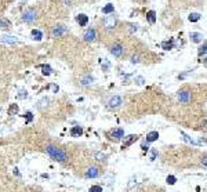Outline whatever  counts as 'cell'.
I'll return each mask as SVG.
<instances>
[{
    "instance_id": "1",
    "label": "cell",
    "mask_w": 207,
    "mask_h": 192,
    "mask_svg": "<svg viewBox=\"0 0 207 192\" xmlns=\"http://www.w3.org/2000/svg\"><path fill=\"white\" fill-rule=\"evenodd\" d=\"M44 151H46V153L51 159L55 160V162H60V163H62V162H65L68 159V153L57 145H47L44 148Z\"/></svg>"
},
{
    "instance_id": "2",
    "label": "cell",
    "mask_w": 207,
    "mask_h": 192,
    "mask_svg": "<svg viewBox=\"0 0 207 192\" xmlns=\"http://www.w3.org/2000/svg\"><path fill=\"white\" fill-rule=\"evenodd\" d=\"M177 98L181 104H189L192 100V93L189 90H179L177 94Z\"/></svg>"
},
{
    "instance_id": "3",
    "label": "cell",
    "mask_w": 207,
    "mask_h": 192,
    "mask_svg": "<svg viewBox=\"0 0 207 192\" xmlns=\"http://www.w3.org/2000/svg\"><path fill=\"white\" fill-rule=\"evenodd\" d=\"M35 19H36V11L33 10V8H28V10L24 11V14H22V21L24 22L32 24Z\"/></svg>"
},
{
    "instance_id": "4",
    "label": "cell",
    "mask_w": 207,
    "mask_h": 192,
    "mask_svg": "<svg viewBox=\"0 0 207 192\" xmlns=\"http://www.w3.org/2000/svg\"><path fill=\"white\" fill-rule=\"evenodd\" d=\"M102 24H104V28L106 29V31H111V29H113L116 26V18L113 15H106V17L104 18Z\"/></svg>"
},
{
    "instance_id": "5",
    "label": "cell",
    "mask_w": 207,
    "mask_h": 192,
    "mask_svg": "<svg viewBox=\"0 0 207 192\" xmlns=\"http://www.w3.org/2000/svg\"><path fill=\"white\" fill-rule=\"evenodd\" d=\"M123 104V98L120 96H113L108 100V108L111 109H115V108H119Z\"/></svg>"
},
{
    "instance_id": "6",
    "label": "cell",
    "mask_w": 207,
    "mask_h": 192,
    "mask_svg": "<svg viewBox=\"0 0 207 192\" xmlns=\"http://www.w3.org/2000/svg\"><path fill=\"white\" fill-rule=\"evenodd\" d=\"M101 174V170L98 169L97 166H91L89 167L86 170V173H84V177L86 178H97V177H100Z\"/></svg>"
},
{
    "instance_id": "7",
    "label": "cell",
    "mask_w": 207,
    "mask_h": 192,
    "mask_svg": "<svg viewBox=\"0 0 207 192\" xmlns=\"http://www.w3.org/2000/svg\"><path fill=\"white\" fill-rule=\"evenodd\" d=\"M123 137H124V130L120 127L113 128L111 131V140H113V141H120Z\"/></svg>"
},
{
    "instance_id": "8",
    "label": "cell",
    "mask_w": 207,
    "mask_h": 192,
    "mask_svg": "<svg viewBox=\"0 0 207 192\" xmlns=\"http://www.w3.org/2000/svg\"><path fill=\"white\" fill-rule=\"evenodd\" d=\"M137 140H138V135H137V134H130V135H127V137H124V141H123V148H129V146L133 145Z\"/></svg>"
},
{
    "instance_id": "9",
    "label": "cell",
    "mask_w": 207,
    "mask_h": 192,
    "mask_svg": "<svg viewBox=\"0 0 207 192\" xmlns=\"http://www.w3.org/2000/svg\"><path fill=\"white\" fill-rule=\"evenodd\" d=\"M111 54H113V57H120L121 54H123V51H124V49H123V46L121 44H119V43H116V44H113V46L111 47Z\"/></svg>"
},
{
    "instance_id": "10",
    "label": "cell",
    "mask_w": 207,
    "mask_h": 192,
    "mask_svg": "<svg viewBox=\"0 0 207 192\" xmlns=\"http://www.w3.org/2000/svg\"><path fill=\"white\" fill-rule=\"evenodd\" d=\"M65 32H66V29H65L62 25H60V26H55V28H53V31H51V35H53V37H61V36L64 35Z\"/></svg>"
},
{
    "instance_id": "11",
    "label": "cell",
    "mask_w": 207,
    "mask_h": 192,
    "mask_svg": "<svg viewBox=\"0 0 207 192\" xmlns=\"http://www.w3.org/2000/svg\"><path fill=\"white\" fill-rule=\"evenodd\" d=\"M95 39H97L95 29H89V31L84 33V40H86V42H94Z\"/></svg>"
},
{
    "instance_id": "12",
    "label": "cell",
    "mask_w": 207,
    "mask_h": 192,
    "mask_svg": "<svg viewBox=\"0 0 207 192\" xmlns=\"http://www.w3.org/2000/svg\"><path fill=\"white\" fill-rule=\"evenodd\" d=\"M191 40H192L193 43H202V40H203V35L199 32H191Z\"/></svg>"
},
{
    "instance_id": "13",
    "label": "cell",
    "mask_w": 207,
    "mask_h": 192,
    "mask_svg": "<svg viewBox=\"0 0 207 192\" xmlns=\"http://www.w3.org/2000/svg\"><path fill=\"white\" fill-rule=\"evenodd\" d=\"M83 134V128L80 126H73L71 128V135L72 137H80Z\"/></svg>"
},
{
    "instance_id": "14",
    "label": "cell",
    "mask_w": 207,
    "mask_h": 192,
    "mask_svg": "<svg viewBox=\"0 0 207 192\" xmlns=\"http://www.w3.org/2000/svg\"><path fill=\"white\" fill-rule=\"evenodd\" d=\"M159 138V133L157 131H150L147 134V142H155Z\"/></svg>"
},
{
    "instance_id": "15",
    "label": "cell",
    "mask_w": 207,
    "mask_h": 192,
    "mask_svg": "<svg viewBox=\"0 0 207 192\" xmlns=\"http://www.w3.org/2000/svg\"><path fill=\"white\" fill-rule=\"evenodd\" d=\"M32 39L36 40V42H40V40L43 39V33H42V31H39V29H33L32 31Z\"/></svg>"
},
{
    "instance_id": "16",
    "label": "cell",
    "mask_w": 207,
    "mask_h": 192,
    "mask_svg": "<svg viewBox=\"0 0 207 192\" xmlns=\"http://www.w3.org/2000/svg\"><path fill=\"white\" fill-rule=\"evenodd\" d=\"M162 49H163V50H171V49H174V40L170 39V40L163 42L162 43Z\"/></svg>"
},
{
    "instance_id": "17",
    "label": "cell",
    "mask_w": 207,
    "mask_h": 192,
    "mask_svg": "<svg viewBox=\"0 0 207 192\" xmlns=\"http://www.w3.org/2000/svg\"><path fill=\"white\" fill-rule=\"evenodd\" d=\"M93 82H94V78H93V76H90V75L83 76V78L80 79V84H83V86H89V84H91Z\"/></svg>"
},
{
    "instance_id": "18",
    "label": "cell",
    "mask_w": 207,
    "mask_h": 192,
    "mask_svg": "<svg viewBox=\"0 0 207 192\" xmlns=\"http://www.w3.org/2000/svg\"><path fill=\"white\" fill-rule=\"evenodd\" d=\"M1 42H4V43H7V44H15V43L18 42L17 39H15L14 36H10V35H6V36H3L1 37Z\"/></svg>"
},
{
    "instance_id": "19",
    "label": "cell",
    "mask_w": 207,
    "mask_h": 192,
    "mask_svg": "<svg viewBox=\"0 0 207 192\" xmlns=\"http://www.w3.org/2000/svg\"><path fill=\"white\" fill-rule=\"evenodd\" d=\"M87 22H89V17L87 15H84V14H80L77 17V24L80 26H86L87 25Z\"/></svg>"
},
{
    "instance_id": "20",
    "label": "cell",
    "mask_w": 207,
    "mask_h": 192,
    "mask_svg": "<svg viewBox=\"0 0 207 192\" xmlns=\"http://www.w3.org/2000/svg\"><path fill=\"white\" fill-rule=\"evenodd\" d=\"M147 19L149 21V24H155L156 22V13L153 10H150L147 13Z\"/></svg>"
},
{
    "instance_id": "21",
    "label": "cell",
    "mask_w": 207,
    "mask_h": 192,
    "mask_svg": "<svg viewBox=\"0 0 207 192\" xmlns=\"http://www.w3.org/2000/svg\"><path fill=\"white\" fill-rule=\"evenodd\" d=\"M94 158H95V160H98V162H106V155L102 152H95L94 153Z\"/></svg>"
},
{
    "instance_id": "22",
    "label": "cell",
    "mask_w": 207,
    "mask_h": 192,
    "mask_svg": "<svg viewBox=\"0 0 207 192\" xmlns=\"http://www.w3.org/2000/svg\"><path fill=\"white\" fill-rule=\"evenodd\" d=\"M40 68L43 69L42 73H43L44 76H50L51 75V66H50V65H40Z\"/></svg>"
},
{
    "instance_id": "23",
    "label": "cell",
    "mask_w": 207,
    "mask_h": 192,
    "mask_svg": "<svg viewBox=\"0 0 207 192\" xmlns=\"http://www.w3.org/2000/svg\"><path fill=\"white\" fill-rule=\"evenodd\" d=\"M200 18H202V15H200L199 13H192V14L188 17V19H189L191 22H197Z\"/></svg>"
},
{
    "instance_id": "24",
    "label": "cell",
    "mask_w": 207,
    "mask_h": 192,
    "mask_svg": "<svg viewBox=\"0 0 207 192\" xmlns=\"http://www.w3.org/2000/svg\"><path fill=\"white\" fill-rule=\"evenodd\" d=\"M113 4H106V6H105V7L102 8V13L104 14H112V13H113Z\"/></svg>"
},
{
    "instance_id": "25",
    "label": "cell",
    "mask_w": 207,
    "mask_h": 192,
    "mask_svg": "<svg viewBox=\"0 0 207 192\" xmlns=\"http://www.w3.org/2000/svg\"><path fill=\"white\" fill-rule=\"evenodd\" d=\"M101 66H102V71L108 72L109 71V68H111V62L108 60H102V62H101Z\"/></svg>"
},
{
    "instance_id": "26",
    "label": "cell",
    "mask_w": 207,
    "mask_h": 192,
    "mask_svg": "<svg viewBox=\"0 0 207 192\" xmlns=\"http://www.w3.org/2000/svg\"><path fill=\"white\" fill-rule=\"evenodd\" d=\"M48 98H47V97H44V98H42V100L39 101V102H37V107L39 108H44V107H47V105H48Z\"/></svg>"
},
{
    "instance_id": "27",
    "label": "cell",
    "mask_w": 207,
    "mask_h": 192,
    "mask_svg": "<svg viewBox=\"0 0 207 192\" xmlns=\"http://www.w3.org/2000/svg\"><path fill=\"white\" fill-rule=\"evenodd\" d=\"M134 82H136L137 86H144L145 84V78H144V76H136Z\"/></svg>"
},
{
    "instance_id": "28",
    "label": "cell",
    "mask_w": 207,
    "mask_h": 192,
    "mask_svg": "<svg viewBox=\"0 0 207 192\" xmlns=\"http://www.w3.org/2000/svg\"><path fill=\"white\" fill-rule=\"evenodd\" d=\"M15 114H18V105L17 104H13L8 108V115H15Z\"/></svg>"
},
{
    "instance_id": "29",
    "label": "cell",
    "mask_w": 207,
    "mask_h": 192,
    "mask_svg": "<svg viewBox=\"0 0 207 192\" xmlns=\"http://www.w3.org/2000/svg\"><path fill=\"white\" fill-rule=\"evenodd\" d=\"M10 28V22L7 19H0V29H8Z\"/></svg>"
},
{
    "instance_id": "30",
    "label": "cell",
    "mask_w": 207,
    "mask_h": 192,
    "mask_svg": "<svg viewBox=\"0 0 207 192\" xmlns=\"http://www.w3.org/2000/svg\"><path fill=\"white\" fill-rule=\"evenodd\" d=\"M157 156V149H155V148H150L149 149V160H155Z\"/></svg>"
},
{
    "instance_id": "31",
    "label": "cell",
    "mask_w": 207,
    "mask_h": 192,
    "mask_svg": "<svg viewBox=\"0 0 207 192\" xmlns=\"http://www.w3.org/2000/svg\"><path fill=\"white\" fill-rule=\"evenodd\" d=\"M166 181H167V184L174 185L175 182H177V177H175V176H167V178H166Z\"/></svg>"
},
{
    "instance_id": "32",
    "label": "cell",
    "mask_w": 207,
    "mask_h": 192,
    "mask_svg": "<svg viewBox=\"0 0 207 192\" xmlns=\"http://www.w3.org/2000/svg\"><path fill=\"white\" fill-rule=\"evenodd\" d=\"M181 134H182V137H184V140H185L186 142H191V144H195V145H196V144H199L197 141H195V140H192L191 137H188V135H186L185 133H182V131H181Z\"/></svg>"
},
{
    "instance_id": "33",
    "label": "cell",
    "mask_w": 207,
    "mask_h": 192,
    "mask_svg": "<svg viewBox=\"0 0 207 192\" xmlns=\"http://www.w3.org/2000/svg\"><path fill=\"white\" fill-rule=\"evenodd\" d=\"M18 98H21V100H24V98H26V97H28V91H26V90H19V91H18Z\"/></svg>"
},
{
    "instance_id": "34",
    "label": "cell",
    "mask_w": 207,
    "mask_h": 192,
    "mask_svg": "<svg viewBox=\"0 0 207 192\" xmlns=\"http://www.w3.org/2000/svg\"><path fill=\"white\" fill-rule=\"evenodd\" d=\"M90 192H102V187L101 185H93L90 188Z\"/></svg>"
},
{
    "instance_id": "35",
    "label": "cell",
    "mask_w": 207,
    "mask_h": 192,
    "mask_svg": "<svg viewBox=\"0 0 207 192\" xmlns=\"http://www.w3.org/2000/svg\"><path fill=\"white\" fill-rule=\"evenodd\" d=\"M206 49H207L206 43H203V46L200 47V50H199V55H202V54H203V57H206Z\"/></svg>"
},
{
    "instance_id": "36",
    "label": "cell",
    "mask_w": 207,
    "mask_h": 192,
    "mask_svg": "<svg viewBox=\"0 0 207 192\" xmlns=\"http://www.w3.org/2000/svg\"><path fill=\"white\" fill-rule=\"evenodd\" d=\"M24 117H26V122H32L33 120V114L32 112H26V114L24 115Z\"/></svg>"
},
{
    "instance_id": "37",
    "label": "cell",
    "mask_w": 207,
    "mask_h": 192,
    "mask_svg": "<svg viewBox=\"0 0 207 192\" xmlns=\"http://www.w3.org/2000/svg\"><path fill=\"white\" fill-rule=\"evenodd\" d=\"M131 62H133V64H138V62H139V55H138V54H134V55H133V57H131Z\"/></svg>"
},
{
    "instance_id": "38",
    "label": "cell",
    "mask_w": 207,
    "mask_h": 192,
    "mask_svg": "<svg viewBox=\"0 0 207 192\" xmlns=\"http://www.w3.org/2000/svg\"><path fill=\"white\" fill-rule=\"evenodd\" d=\"M50 89L53 90V93H58V86H57V84H51V86H50Z\"/></svg>"
},
{
    "instance_id": "39",
    "label": "cell",
    "mask_w": 207,
    "mask_h": 192,
    "mask_svg": "<svg viewBox=\"0 0 207 192\" xmlns=\"http://www.w3.org/2000/svg\"><path fill=\"white\" fill-rule=\"evenodd\" d=\"M137 32V25H130V33Z\"/></svg>"
},
{
    "instance_id": "40",
    "label": "cell",
    "mask_w": 207,
    "mask_h": 192,
    "mask_svg": "<svg viewBox=\"0 0 207 192\" xmlns=\"http://www.w3.org/2000/svg\"><path fill=\"white\" fill-rule=\"evenodd\" d=\"M141 149H142V151H148V149H149V148H148V142H147V144L144 142L142 145H141Z\"/></svg>"
},
{
    "instance_id": "41",
    "label": "cell",
    "mask_w": 207,
    "mask_h": 192,
    "mask_svg": "<svg viewBox=\"0 0 207 192\" xmlns=\"http://www.w3.org/2000/svg\"><path fill=\"white\" fill-rule=\"evenodd\" d=\"M202 162H203V167H206V155L203 156V160H202Z\"/></svg>"
}]
</instances>
